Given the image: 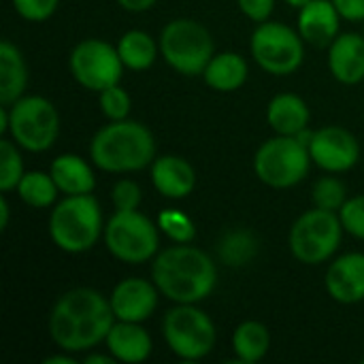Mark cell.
<instances>
[{
	"label": "cell",
	"mask_w": 364,
	"mask_h": 364,
	"mask_svg": "<svg viewBox=\"0 0 364 364\" xmlns=\"http://www.w3.org/2000/svg\"><path fill=\"white\" fill-rule=\"evenodd\" d=\"M58 190L66 196L92 194L96 188V177L92 166L77 154H62L51 162L49 168Z\"/></svg>",
	"instance_id": "cell-21"
},
{
	"label": "cell",
	"mask_w": 364,
	"mask_h": 364,
	"mask_svg": "<svg viewBox=\"0 0 364 364\" xmlns=\"http://www.w3.org/2000/svg\"><path fill=\"white\" fill-rule=\"evenodd\" d=\"M19 149L21 147L13 139L2 136V141H0V190L2 192L17 190V186L26 173Z\"/></svg>",
	"instance_id": "cell-27"
},
{
	"label": "cell",
	"mask_w": 364,
	"mask_h": 364,
	"mask_svg": "<svg viewBox=\"0 0 364 364\" xmlns=\"http://www.w3.org/2000/svg\"><path fill=\"white\" fill-rule=\"evenodd\" d=\"M68 66L75 81L92 92H102L111 85H117L126 68L117 45L113 47L102 38H85L77 43L70 51Z\"/></svg>",
	"instance_id": "cell-12"
},
{
	"label": "cell",
	"mask_w": 364,
	"mask_h": 364,
	"mask_svg": "<svg viewBox=\"0 0 364 364\" xmlns=\"http://www.w3.org/2000/svg\"><path fill=\"white\" fill-rule=\"evenodd\" d=\"M271 348V333L262 322L247 320L232 333V350L239 363H260Z\"/></svg>",
	"instance_id": "cell-24"
},
{
	"label": "cell",
	"mask_w": 364,
	"mask_h": 364,
	"mask_svg": "<svg viewBox=\"0 0 364 364\" xmlns=\"http://www.w3.org/2000/svg\"><path fill=\"white\" fill-rule=\"evenodd\" d=\"M162 335L171 352L188 363L200 360L215 348V324L196 305H175L162 320Z\"/></svg>",
	"instance_id": "cell-10"
},
{
	"label": "cell",
	"mask_w": 364,
	"mask_h": 364,
	"mask_svg": "<svg viewBox=\"0 0 364 364\" xmlns=\"http://www.w3.org/2000/svg\"><path fill=\"white\" fill-rule=\"evenodd\" d=\"M58 4H60V0H13L15 11L23 19L34 21V23L49 19L55 13Z\"/></svg>",
	"instance_id": "cell-34"
},
{
	"label": "cell",
	"mask_w": 364,
	"mask_h": 364,
	"mask_svg": "<svg viewBox=\"0 0 364 364\" xmlns=\"http://www.w3.org/2000/svg\"><path fill=\"white\" fill-rule=\"evenodd\" d=\"M311 160L326 173H346L360 160L358 139L341 126H324L309 143Z\"/></svg>",
	"instance_id": "cell-13"
},
{
	"label": "cell",
	"mask_w": 364,
	"mask_h": 364,
	"mask_svg": "<svg viewBox=\"0 0 364 364\" xmlns=\"http://www.w3.org/2000/svg\"><path fill=\"white\" fill-rule=\"evenodd\" d=\"M339 218H341L346 232H350L352 237L364 241V194L348 198L339 211Z\"/></svg>",
	"instance_id": "cell-32"
},
{
	"label": "cell",
	"mask_w": 364,
	"mask_h": 364,
	"mask_svg": "<svg viewBox=\"0 0 364 364\" xmlns=\"http://www.w3.org/2000/svg\"><path fill=\"white\" fill-rule=\"evenodd\" d=\"M156 139L151 130L132 119H117L102 126L92 143V162L107 173H134L156 160Z\"/></svg>",
	"instance_id": "cell-3"
},
{
	"label": "cell",
	"mask_w": 364,
	"mask_h": 364,
	"mask_svg": "<svg viewBox=\"0 0 364 364\" xmlns=\"http://www.w3.org/2000/svg\"><path fill=\"white\" fill-rule=\"evenodd\" d=\"M156 222H158V228L175 243H192L196 235L194 222L179 209H164Z\"/></svg>",
	"instance_id": "cell-29"
},
{
	"label": "cell",
	"mask_w": 364,
	"mask_h": 364,
	"mask_svg": "<svg viewBox=\"0 0 364 364\" xmlns=\"http://www.w3.org/2000/svg\"><path fill=\"white\" fill-rule=\"evenodd\" d=\"M83 363L85 364H115V356L113 354H109V356H105V354H90V356H85L83 358Z\"/></svg>",
	"instance_id": "cell-39"
},
{
	"label": "cell",
	"mask_w": 364,
	"mask_h": 364,
	"mask_svg": "<svg viewBox=\"0 0 364 364\" xmlns=\"http://www.w3.org/2000/svg\"><path fill=\"white\" fill-rule=\"evenodd\" d=\"M341 19L343 17L333 0H311L299 9V34L314 47H331V43L341 34Z\"/></svg>",
	"instance_id": "cell-16"
},
{
	"label": "cell",
	"mask_w": 364,
	"mask_h": 364,
	"mask_svg": "<svg viewBox=\"0 0 364 364\" xmlns=\"http://www.w3.org/2000/svg\"><path fill=\"white\" fill-rule=\"evenodd\" d=\"M328 294L343 305L364 301V254L350 252L339 256L326 271Z\"/></svg>",
	"instance_id": "cell-15"
},
{
	"label": "cell",
	"mask_w": 364,
	"mask_h": 364,
	"mask_svg": "<svg viewBox=\"0 0 364 364\" xmlns=\"http://www.w3.org/2000/svg\"><path fill=\"white\" fill-rule=\"evenodd\" d=\"M239 9L243 11V15L256 23L269 21V17L273 15L275 9V0H237Z\"/></svg>",
	"instance_id": "cell-35"
},
{
	"label": "cell",
	"mask_w": 364,
	"mask_h": 364,
	"mask_svg": "<svg viewBox=\"0 0 364 364\" xmlns=\"http://www.w3.org/2000/svg\"><path fill=\"white\" fill-rule=\"evenodd\" d=\"M286 2H288L290 6H294V9H303V6H305L307 2H311V0H286Z\"/></svg>",
	"instance_id": "cell-41"
},
{
	"label": "cell",
	"mask_w": 364,
	"mask_h": 364,
	"mask_svg": "<svg viewBox=\"0 0 364 364\" xmlns=\"http://www.w3.org/2000/svg\"><path fill=\"white\" fill-rule=\"evenodd\" d=\"M258 245L250 232H230L220 243V256L228 267H241L252 260Z\"/></svg>",
	"instance_id": "cell-28"
},
{
	"label": "cell",
	"mask_w": 364,
	"mask_h": 364,
	"mask_svg": "<svg viewBox=\"0 0 364 364\" xmlns=\"http://www.w3.org/2000/svg\"><path fill=\"white\" fill-rule=\"evenodd\" d=\"M158 294L154 282L141 279V277H128L119 282L111 296V309L115 314V320L122 322H145L158 307Z\"/></svg>",
	"instance_id": "cell-14"
},
{
	"label": "cell",
	"mask_w": 364,
	"mask_h": 364,
	"mask_svg": "<svg viewBox=\"0 0 364 364\" xmlns=\"http://www.w3.org/2000/svg\"><path fill=\"white\" fill-rule=\"evenodd\" d=\"M256 64L277 77L292 75L305 60V41L282 21H262L250 43Z\"/></svg>",
	"instance_id": "cell-11"
},
{
	"label": "cell",
	"mask_w": 364,
	"mask_h": 364,
	"mask_svg": "<svg viewBox=\"0 0 364 364\" xmlns=\"http://www.w3.org/2000/svg\"><path fill=\"white\" fill-rule=\"evenodd\" d=\"M17 194L19 198L34 209H47L58 200V186L51 177V173H43V171H30L23 173L19 186H17Z\"/></svg>",
	"instance_id": "cell-26"
},
{
	"label": "cell",
	"mask_w": 364,
	"mask_h": 364,
	"mask_svg": "<svg viewBox=\"0 0 364 364\" xmlns=\"http://www.w3.org/2000/svg\"><path fill=\"white\" fill-rule=\"evenodd\" d=\"M9 134L26 151H47L60 134V115L43 96H21L9 105Z\"/></svg>",
	"instance_id": "cell-9"
},
{
	"label": "cell",
	"mask_w": 364,
	"mask_h": 364,
	"mask_svg": "<svg viewBox=\"0 0 364 364\" xmlns=\"http://www.w3.org/2000/svg\"><path fill=\"white\" fill-rule=\"evenodd\" d=\"M309 117L311 113L307 102L290 92L277 94L275 98H271L267 107V122L277 134L296 136L301 130L309 126Z\"/></svg>",
	"instance_id": "cell-20"
},
{
	"label": "cell",
	"mask_w": 364,
	"mask_h": 364,
	"mask_svg": "<svg viewBox=\"0 0 364 364\" xmlns=\"http://www.w3.org/2000/svg\"><path fill=\"white\" fill-rule=\"evenodd\" d=\"M337 11L348 21H364V0H333Z\"/></svg>",
	"instance_id": "cell-36"
},
{
	"label": "cell",
	"mask_w": 364,
	"mask_h": 364,
	"mask_svg": "<svg viewBox=\"0 0 364 364\" xmlns=\"http://www.w3.org/2000/svg\"><path fill=\"white\" fill-rule=\"evenodd\" d=\"M113 324L109 299L94 288H75L55 301L49 314V337L62 352L79 354L102 343Z\"/></svg>",
	"instance_id": "cell-1"
},
{
	"label": "cell",
	"mask_w": 364,
	"mask_h": 364,
	"mask_svg": "<svg viewBox=\"0 0 364 364\" xmlns=\"http://www.w3.org/2000/svg\"><path fill=\"white\" fill-rule=\"evenodd\" d=\"M328 68L343 85L364 81V34L341 32L328 47Z\"/></svg>",
	"instance_id": "cell-17"
},
{
	"label": "cell",
	"mask_w": 364,
	"mask_h": 364,
	"mask_svg": "<svg viewBox=\"0 0 364 364\" xmlns=\"http://www.w3.org/2000/svg\"><path fill=\"white\" fill-rule=\"evenodd\" d=\"M311 162L309 149L296 136L277 134L258 147L254 156V171L264 186L286 190L307 177Z\"/></svg>",
	"instance_id": "cell-7"
},
{
	"label": "cell",
	"mask_w": 364,
	"mask_h": 364,
	"mask_svg": "<svg viewBox=\"0 0 364 364\" xmlns=\"http://www.w3.org/2000/svg\"><path fill=\"white\" fill-rule=\"evenodd\" d=\"M28 87V66L11 41L0 43V105L9 107L23 96Z\"/></svg>",
	"instance_id": "cell-22"
},
{
	"label": "cell",
	"mask_w": 364,
	"mask_h": 364,
	"mask_svg": "<svg viewBox=\"0 0 364 364\" xmlns=\"http://www.w3.org/2000/svg\"><path fill=\"white\" fill-rule=\"evenodd\" d=\"M105 343L109 354H113L117 363L126 364L145 363L151 356V348H154L151 337L141 326V322H122V320H115Z\"/></svg>",
	"instance_id": "cell-19"
},
{
	"label": "cell",
	"mask_w": 364,
	"mask_h": 364,
	"mask_svg": "<svg viewBox=\"0 0 364 364\" xmlns=\"http://www.w3.org/2000/svg\"><path fill=\"white\" fill-rule=\"evenodd\" d=\"M98 105L109 122H117V119H128L132 100H130L128 92L117 83V85H111V87L98 92Z\"/></svg>",
	"instance_id": "cell-30"
},
{
	"label": "cell",
	"mask_w": 364,
	"mask_h": 364,
	"mask_svg": "<svg viewBox=\"0 0 364 364\" xmlns=\"http://www.w3.org/2000/svg\"><path fill=\"white\" fill-rule=\"evenodd\" d=\"M211 32L196 19L179 17L168 21L160 34V53L164 62L188 77L203 75L213 53Z\"/></svg>",
	"instance_id": "cell-5"
},
{
	"label": "cell",
	"mask_w": 364,
	"mask_h": 364,
	"mask_svg": "<svg viewBox=\"0 0 364 364\" xmlns=\"http://www.w3.org/2000/svg\"><path fill=\"white\" fill-rule=\"evenodd\" d=\"M158 222L136 211H115L105 226V245L126 264L149 262L160 245Z\"/></svg>",
	"instance_id": "cell-8"
},
{
	"label": "cell",
	"mask_w": 364,
	"mask_h": 364,
	"mask_svg": "<svg viewBox=\"0 0 364 364\" xmlns=\"http://www.w3.org/2000/svg\"><path fill=\"white\" fill-rule=\"evenodd\" d=\"M158 49L160 43H156L143 30H128L117 43L119 58L124 66L130 70H147L149 66H154L158 58Z\"/></svg>",
	"instance_id": "cell-25"
},
{
	"label": "cell",
	"mask_w": 364,
	"mask_h": 364,
	"mask_svg": "<svg viewBox=\"0 0 364 364\" xmlns=\"http://www.w3.org/2000/svg\"><path fill=\"white\" fill-rule=\"evenodd\" d=\"M102 235L100 205L92 194L66 196L49 215V237L66 254L90 252Z\"/></svg>",
	"instance_id": "cell-4"
},
{
	"label": "cell",
	"mask_w": 364,
	"mask_h": 364,
	"mask_svg": "<svg viewBox=\"0 0 364 364\" xmlns=\"http://www.w3.org/2000/svg\"><path fill=\"white\" fill-rule=\"evenodd\" d=\"M43 364H77V360L70 356V352H64V354H55V356H47Z\"/></svg>",
	"instance_id": "cell-40"
},
{
	"label": "cell",
	"mask_w": 364,
	"mask_h": 364,
	"mask_svg": "<svg viewBox=\"0 0 364 364\" xmlns=\"http://www.w3.org/2000/svg\"><path fill=\"white\" fill-rule=\"evenodd\" d=\"M247 75H250V66H247L245 58L235 51L215 53L203 73L205 83L215 92L239 90L247 81Z\"/></svg>",
	"instance_id": "cell-23"
},
{
	"label": "cell",
	"mask_w": 364,
	"mask_h": 364,
	"mask_svg": "<svg viewBox=\"0 0 364 364\" xmlns=\"http://www.w3.org/2000/svg\"><path fill=\"white\" fill-rule=\"evenodd\" d=\"M343 224L337 211L328 209H311L305 211L290 228V252L292 256L309 267L322 264L335 256L341 245Z\"/></svg>",
	"instance_id": "cell-6"
},
{
	"label": "cell",
	"mask_w": 364,
	"mask_h": 364,
	"mask_svg": "<svg viewBox=\"0 0 364 364\" xmlns=\"http://www.w3.org/2000/svg\"><path fill=\"white\" fill-rule=\"evenodd\" d=\"M346 200H348L346 186L339 179L322 177V179L316 181V186H314V203H316V207L328 209V211H341Z\"/></svg>",
	"instance_id": "cell-31"
},
{
	"label": "cell",
	"mask_w": 364,
	"mask_h": 364,
	"mask_svg": "<svg viewBox=\"0 0 364 364\" xmlns=\"http://www.w3.org/2000/svg\"><path fill=\"white\" fill-rule=\"evenodd\" d=\"M158 0H117V4L124 9V11H130V13H143V11H149Z\"/></svg>",
	"instance_id": "cell-37"
},
{
	"label": "cell",
	"mask_w": 364,
	"mask_h": 364,
	"mask_svg": "<svg viewBox=\"0 0 364 364\" xmlns=\"http://www.w3.org/2000/svg\"><path fill=\"white\" fill-rule=\"evenodd\" d=\"M9 218H11V207L6 200V192L0 194V230L9 228Z\"/></svg>",
	"instance_id": "cell-38"
},
{
	"label": "cell",
	"mask_w": 364,
	"mask_h": 364,
	"mask_svg": "<svg viewBox=\"0 0 364 364\" xmlns=\"http://www.w3.org/2000/svg\"><path fill=\"white\" fill-rule=\"evenodd\" d=\"M363 364H364V360H363Z\"/></svg>",
	"instance_id": "cell-42"
},
{
	"label": "cell",
	"mask_w": 364,
	"mask_h": 364,
	"mask_svg": "<svg viewBox=\"0 0 364 364\" xmlns=\"http://www.w3.org/2000/svg\"><path fill=\"white\" fill-rule=\"evenodd\" d=\"M151 279L160 294L175 305H196L215 290L218 269L203 250L177 243L154 258Z\"/></svg>",
	"instance_id": "cell-2"
},
{
	"label": "cell",
	"mask_w": 364,
	"mask_h": 364,
	"mask_svg": "<svg viewBox=\"0 0 364 364\" xmlns=\"http://www.w3.org/2000/svg\"><path fill=\"white\" fill-rule=\"evenodd\" d=\"M111 200H113L115 211H136L141 207L143 192H141V188H139L136 181H132V179H119L113 186Z\"/></svg>",
	"instance_id": "cell-33"
},
{
	"label": "cell",
	"mask_w": 364,
	"mask_h": 364,
	"mask_svg": "<svg viewBox=\"0 0 364 364\" xmlns=\"http://www.w3.org/2000/svg\"><path fill=\"white\" fill-rule=\"evenodd\" d=\"M151 183L164 198L181 200L192 194L196 186V173L186 158L162 156L151 162Z\"/></svg>",
	"instance_id": "cell-18"
}]
</instances>
